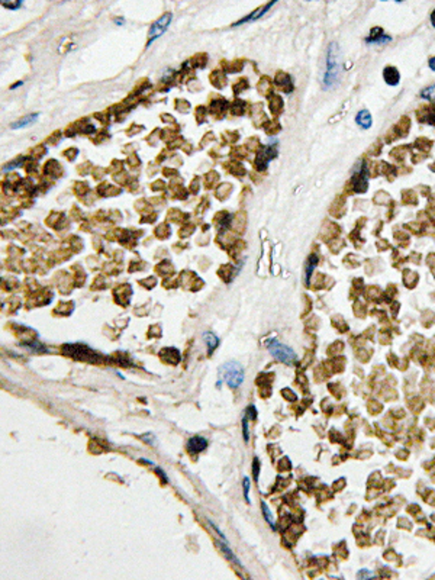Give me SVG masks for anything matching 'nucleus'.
Wrapping results in <instances>:
<instances>
[{
    "label": "nucleus",
    "mask_w": 435,
    "mask_h": 580,
    "mask_svg": "<svg viewBox=\"0 0 435 580\" xmlns=\"http://www.w3.org/2000/svg\"><path fill=\"white\" fill-rule=\"evenodd\" d=\"M157 473H160V475H161V478H163V479H164V482H168V479H167V476H166V473H164V472H163V470H161V469H158V467H157Z\"/></svg>",
    "instance_id": "obj_20"
},
{
    "label": "nucleus",
    "mask_w": 435,
    "mask_h": 580,
    "mask_svg": "<svg viewBox=\"0 0 435 580\" xmlns=\"http://www.w3.org/2000/svg\"><path fill=\"white\" fill-rule=\"evenodd\" d=\"M422 97H424V99H428V100H435V85L434 86L427 87V89L422 92Z\"/></svg>",
    "instance_id": "obj_15"
},
{
    "label": "nucleus",
    "mask_w": 435,
    "mask_h": 580,
    "mask_svg": "<svg viewBox=\"0 0 435 580\" xmlns=\"http://www.w3.org/2000/svg\"><path fill=\"white\" fill-rule=\"evenodd\" d=\"M203 341H205V344H206V347H208V356H212V353L217 350V347L219 345V338H218L214 332L206 331V332L203 334Z\"/></svg>",
    "instance_id": "obj_8"
},
{
    "label": "nucleus",
    "mask_w": 435,
    "mask_h": 580,
    "mask_svg": "<svg viewBox=\"0 0 435 580\" xmlns=\"http://www.w3.org/2000/svg\"><path fill=\"white\" fill-rule=\"evenodd\" d=\"M245 413H247V418L255 419V418H257V409H255V406H254V405H248Z\"/></svg>",
    "instance_id": "obj_18"
},
{
    "label": "nucleus",
    "mask_w": 435,
    "mask_h": 580,
    "mask_svg": "<svg viewBox=\"0 0 435 580\" xmlns=\"http://www.w3.org/2000/svg\"><path fill=\"white\" fill-rule=\"evenodd\" d=\"M268 351L276 360H279V361H282L284 364H295L296 363L295 351L290 347L279 342L277 340H273L271 342H268Z\"/></svg>",
    "instance_id": "obj_3"
},
{
    "label": "nucleus",
    "mask_w": 435,
    "mask_h": 580,
    "mask_svg": "<svg viewBox=\"0 0 435 580\" xmlns=\"http://www.w3.org/2000/svg\"><path fill=\"white\" fill-rule=\"evenodd\" d=\"M274 6V1H270V3H267V4H264L263 7H258V9H255L251 15H248V16H245L244 19H241V20H238V22H235L234 23V26H238V25H242V23H245V22H250V20H255V19H258L260 16H263L270 7H273Z\"/></svg>",
    "instance_id": "obj_7"
},
{
    "label": "nucleus",
    "mask_w": 435,
    "mask_h": 580,
    "mask_svg": "<svg viewBox=\"0 0 435 580\" xmlns=\"http://www.w3.org/2000/svg\"><path fill=\"white\" fill-rule=\"evenodd\" d=\"M171 17H173L171 13H164L158 20H155V22L151 25L150 32H148V45H150L152 41H155L157 38H160V36L166 32V29L168 28V25H170V22H171Z\"/></svg>",
    "instance_id": "obj_4"
},
{
    "label": "nucleus",
    "mask_w": 435,
    "mask_h": 580,
    "mask_svg": "<svg viewBox=\"0 0 435 580\" xmlns=\"http://www.w3.org/2000/svg\"><path fill=\"white\" fill-rule=\"evenodd\" d=\"M317 263H318V257H317V256H312V257L308 260V269H306V282H309V277H311V274H312V270L315 269Z\"/></svg>",
    "instance_id": "obj_13"
},
{
    "label": "nucleus",
    "mask_w": 435,
    "mask_h": 580,
    "mask_svg": "<svg viewBox=\"0 0 435 580\" xmlns=\"http://www.w3.org/2000/svg\"><path fill=\"white\" fill-rule=\"evenodd\" d=\"M1 6H3V7H6V9H17V7L20 6V3H19V1H15V3H9V1H6V3H1Z\"/></svg>",
    "instance_id": "obj_19"
},
{
    "label": "nucleus",
    "mask_w": 435,
    "mask_h": 580,
    "mask_svg": "<svg viewBox=\"0 0 435 580\" xmlns=\"http://www.w3.org/2000/svg\"><path fill=\"white\" fill-rule=\"evenodd\" d=\"M431 22H433V25L435 26V10L433 12V15H431Z\"/></svg>",
    "instance_id": "obj_22"
},
{
    "label": "nucleus",
    "mask_w": 435,
    "mask_h": 580,
    "mask_svg": "<svg viewBox=\"0 0 435 580\" xmlns=\"http://www.w3.org/2000/svg\"><path fill=\"white\" fill-rule=\"evenodd\" d=\"M242 435H244V441L248 443L250 434H248V421H247V416H245V415L242 416Z\"/></svg>",
    "instance_id": "obj_16"
},
{
    "label": "nucleus",
    "mask_w": 435,
    "mask_h": 580,
    "mask_svg": "<svg viewBox=\"0 0 435 580\" xmlns=\"http://www.w3.org/2000/svg\"><path fill=\"white\" fill-rule=\"evenodd\" d=\"M250 487H251V483H250V478H244V480H242V490H244V499H245V502L247 503H250Z\"/></svg>",
    "instance_id": "obj_14"
},
{
    "label": "nucleus",
    "mask_w": 435,
    "mask_h": 580,
    "mask_svg": "<svg viewBox=\"0 0 435 580\" xmlns=\"http://www.w3.org/2000/svg\"><path fill=\"white\" fill-rule=\"evenodd\" d=\"M36 119H38V113H31V115H26L25 118H22V119H19V120L13 122L10 126H12L13 129L23 128V126H26V125H31V123H33Z\"/></svg>",
    "instance_id": "obj_10"
},
{
    "label": "nucleus",
    "mask_w": 435,
    "mask_h": 580,
    "mask_svg": "<svg viewBox=\"0 0 435 580\" xmlns=\"http://www.w3.org/2000/svg\"><path fill=\"white\" fill-rule=\"evenodd\" d=\"M218 376H219L218 387H220V385L225 382L229 387L236 389V387L242 385V382L245 379V373H244L242 366L238 361H234V360L223 363L219 367V370H218Z\"/></svg>",
    "instance_id": "obj_2"
},
{
    "label": "nucleus",
    "mask_w": 435,
    "mask_h": 580,
    "mask_svg": "<svg viewBox=\"0 0 435 580\" xmlns=\"http://www.w3.org/2000/svg\"><path fill=\"white\" fill-rule=\"evenodd\" d=\"M258 470H260V463H258V459L254 457V460H252V476H254L255 482L258 480Z\"/></svg>",
    "instance_id": "obj_17"
},
{
    "label": "nucleus",
    "mask_w": 435,
    "mask_h": 580,
    "mask_svg": "<svg viewBox=\"0 0 435 580\" xmlns=\"http://www.w3.org/2000/svg\"><path fill=\"white\" fill-rule=\"evenodd\" d=\"M385 79L389 85H398L399 82V71L395 67H387L385 70Z\"/></svg>",
    "instance_id": "obj_11"
},
{
    "label": "nucleus",
    "mask_w": 435,
    "mask_h": 580,
    "mask_svg": "<svg viewBox=\"0 0 435 580\" xmlns=\"http://www.w3.org/2000/svg\"><path fill=\"white\" fill-rule=\"evenodd\" d=\"M208 447V440L201 435H195L187 441V450L190 454H199Z\"/></svg>",
    "instance_id": "obj_5"
},
{
    "label": "nucleus",
    "mask_w": 435,
    "mask_h": 580,
    "mask_svg": "<svg viewBox=\"0 0 435 580\" xmlns=\"http://www.w3.org/2000/svg\"><path fill=\"white\" fill-rule=\"evenodd\" d=\"M355 120H357V123H358L361 128H364V129L370 128L371 123H373V119H371V115H370L368 110H360L358 115H357V118H355Z\"/></svg>",
    "instance_id": "obj_9"
},
{
    "label": "nucleus",
    "mask_w": 435,
    "mask_h": 580,
    "mask_svg": "<svg viewBox=\"0 0 435 580\" xmlns=\"http://www.w3.org/2000/svg\"><path fill=\"white\" fill-rule=\"evenodd\" d=\"M217 544H218V546H219V548H220V550L223 551V554L226 556V559H228V560H231V562H232L234 564H236V566H239L241 569H244V564H242V563H241V560H239V559H238V557L235 556V553H234V551L231 550V547H229V543H228V541H223V540H218Z\"/></svg>",
    "instance_id": "obj_6"
},
{
    "label": "nucleus",
    "mask_w": 435,
    "mask_h": 580,
    "mask_svg": "<svg viewBox=\"0 0 435 580\" xmlns=\"http://www.w3.org/2000/svg\"><path fill=\"white\" fill-rule=\"evenodd\" d=\"M430 67H431V68H433V70L435 71V57H433V58L430 60Z\"/></svg>",
    "instance_id": "obj_21"
},
{
    "label": "nucleus",
    "mask_w": 435,
    "mask_h": 580,
    "mask_svg": "<svg viewBox=\"0 0 435 580\" xmlns=\"http://www.w3.org/2000/svg\"><path fill=\"white\" fill-rule=\"evenodd\" d=\"M261 506H263V513H264V518H266V521L268 522V525H270V527H273V528H274V519H273V515H271V512H270V508L267 506V503H266V502H261Z\"/></svg>",
    "instance_id": "obj_12"
},
{
    "label": "nucleus",
    "mask_w": 435,
    "mask_h": 580,
    "mask_svg": "<svg viewBox=\"0 0 435 580\" xmlns=\"http://www.w3.org/2000/svg\"><path fill=\"white\" fill-rule=\"evenodd\" d=\"M341 51L336 42H331L326 51V63H325V73H324V80L322 86L325 90L334 89L341 79Z\"/></svg>",
    "instance_id": "obj_1"
}]
</instances>
